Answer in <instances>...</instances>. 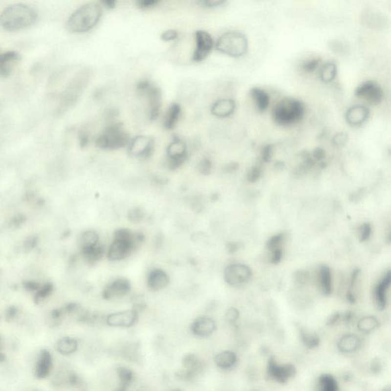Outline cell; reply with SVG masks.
Segmentation results:
<instances>
[{"mask_svg":"<svg viewBox=\"0 0 391 391\" xmlns=\"http://www.w3.org/2000/svg\"><path fill=\"white\" fill-rule=\"evenodd\" d=\"M38 20V12L31 5L14 3L8 5L0 16V24L7 31H20L32 27Z\"/></svg>","mask_w":391,"mask_h":391,"instance_id":"cell-1","label":"cell"},{"mask_svg":"<svg viewBox=\"0 0 391 391\" xmlns=\"http://www.w3.org/2000/svg\"><path fill=\"white\" fill-rule=\"evenodd\" d=\"M103 14L101 5L87 2L72 12L66 22V29L75 33L88 32L99 22Z\"/></svg>","mask_w":391,"mask_h":391,"instance_id":"cell-2","label":"cell"},{"mask_svg":"<svg viewBox=\"0 0 391 391\" xmlns=\"http://www.w3.org/2000/svg\"><path fill=\"white\" fill-rule=\"evenodd\" d=\"M305 113L304 104L293 98H285L273 109L272 117L279 126H288L301 122Z\"/></svg>","mask_w":391,"mask_h":391,"instance_id":"cell-3","label":"cell"},{"mask_svg":"<svg viewBox=\"0 0 391 391\" xmlns=\"http://www.w3.org/2000/svg\"><path fill=\"white\" fill-rule=\"evenodd\" d=\"M138 241V237L129 229L115 231L113 241L107 252L109 260L111 261L124 260L133 252Z\"/></svg>","mask_w":391,"mask_h":391,"instance_id":"cell-4","label":"cell"},{"mask_svg":"<svg viewBox=\"0 0 391 391\" xmlns=\"http://www.w3.org/2000/svg\"><path fill=\"white\" fill-rule=\"evenodd\" d=\"M130 135L121 122H113L104 129L96 139V145L104 150H115L130 144Z\"/></svg>","mask_w":391,"mask_h":391,"instance_id":"cell-5","label":"cell"},{"mask_svg":"<svg viewBox=\"0 0 391 391\" xmlns=\"http://www.w3.org/2000/svg\"><path fill=\"white\" fill-rule=\"evenodd\" d=\"M216 48L222 54L238 58L244 56L248 51V40L241 32H229L218 38Z\"/></svg>","mask_w":391,"mask_h":391,"instance_id":"cell-6","label":"cell"},{"mask_svg":"<svg viewBox=\"0 0 391 391\" xmlns=\"http://www.w3.org/2000/svg\"><path fill=\"white\" fill-rule=\"evenodd\" d=\"M297 368L292 363H281L274 355H270L266 365V374L271 381L286 384L297 375Z\"/></svg>","mask_w":391,"mask_h":391,"instance_id":"cell-7","label":"cell"},{"mask_svg":"<svg viewBox=\"0 0 391 391\" xmlns=\"http://www.w3.org/2000/svg\"><path fill=\"white\" fill-rule=\"evenodd\" d=\"M154 148V138L147 135H138L130 141L128 152L137 158H148L152 155Z\"/></svg>","mask_w":391,"mask_h":391,"instance_id":"cell-8","label":"cell"},{"mask_svg":"<svg viewBox=\"0 0 391 391\" xmlns=\"http://www.w3.org/2000/svg\"><path fill=\"white\" fill-rule=\"evenodd\" d=\"M167 154L169 168L177 169L187 159V145L181 139L175 137L167 148Z\"/></svg>","mask_w":391,"mask_h":391,"instance_id":"cell-9","label":"cell"},{"mask_svg":"<svg viewBox=\"0 0 391 391\" xmlns=\"http://www.w3.org/2000/svg\"><path fill=\"white\" fill-rule=\"evenodd\" d=\"M252 274V270L245 264H232L225 269L224 278L228 284L239 286L247 283Z\"/></svg>","mask_w":391,"mask_h":391,"instance_id":"cell-10","label":"cell"},{"mask_svg":"<svg viewBox=\"0 0 391 391\" xmlns=\"http://www.w3.org/2000/svg\"><path fill=\"white\" fill-rule=\"evenodd\" d=\"M196 48L192 60L195 62H201L207 58L211 53L214 43L211 35L205 31L199 30L195 34Z\"/></svg>","mask_w":391,"mask_h":391,"instance_id":"cell-11","label":"cell"},{"mask_svg":"<svg viewBox=\"0 0 391 391\" xmlns=\"http://www.w3.org/2000/svg\"><path fill=\"white\" fill-rule=\"evenodd\" d=\"M138 312L135 309L119 311L110 313L107 317V325L117 328H130L138 321Z\"/></svg>","mask_w":391,"mask_h":391,"instance_id":"cell-12","label":"cell"},{"mask_svg":"<svg viewBox=\"0 0 391 391\" xmlns=\"http://www.w3.org/2000/svg\"><path fill=\"white\" fill-rule=\"evenodd\" d=\"M355 95L370 104H378L384 98V93L381 87L371 81L361 84L357 88Z\"/></svg>","mask_w":391,"mask_h":391,"instance_id":"cell-13","label":"cell"},{"mask_svg":"<svg viewBox=\"0 0 391 391\" xmlns=\"http://www.w3.org/2000/svg\"><path fill=\"white\" fill-rule=\"evenodd\" d=\"M183 370L180 371V377L183 380H192L204 368L203 360L195 354H187L183 357Z\"/></svg>","mask_w":391,"mask_h":391,"instance_id":"cell-14","label":"cell"},{"mask_svg":"<svg viewBox=\"0 0 391 391\" xmlns=\"http://www.w3.org/2000/svg\"><path fill=\"white\" fill-rule=\"evenodd\" d=\"M217 328L215 320L209 316H199L193 321L191 331L193 335L199 338L210 337Z\"/></svg>","mask_w":391,"mask_h":391,"instance_id":"cell-15","label":"cell"},{"mask_svg":"<svg viewBox=\"0 0 391 391\" xmlns=\"http://www.w3.org/2000/svg\"><path fill=\"white\" fill-rule=\"evenodd\" d=\"M53 369V358L51 352L46 348L39 351L36 363L34 367V375L37 379L47 378Z\"/></svg>","mask_w":391,"mask_h":391,"instance_id":"cell-16","label":"cell"},{"mask_svg":"<svg viewBox=\"0 0 391 391\" xmlns=\"http://www.w3.org/2000/svg\"><path fill=\"white\" fill-rule=\"evenodd\" d=\"M131 290L130 281L125 278H119L110 282L103 290V297L107 300H115L124 297Z\"/></svg>","mask_w":391,"mask_h":391,"instance_id":"cell-17","label":"cell"},{"mask_svg":"<svg viewBox=\"0 0 391 391\" xmlns=\"http://www.w3.org/2000/svg\"><path fill=\"white\" fill-rule=\"evenodd\" d=\"M141 94L145 95L147 97L149 98V118L152 121L155 120L160 115V111H161V90L156 86L150 84L145 90L142 91Z\"/></svg>","mask_w":391,"mask_h":391,"instance_id":"cell-18","label":"cell"},{"mask_svg":"<svg viewBox=\"0 0 391 391\" xmlns=\"http://www.w3.org/2000/svg\"><path fill=\"white\" fill-rule=\"evenodd\" d=\"M239 362L237 353L232 350H225L216 354L214 363L217 369L222 371H231L236 369Z\"/></svg>","mask_w":391,"mask_h":391,"instance_id":"cell-19","label":"cell"},{"mask_svg":"<svg viewBox=\"0 0 391 391\" xmlns=\"http://www.w3.org/2000/svg\"><path fill=\"white\" fill-rule=\"evenodd\" d=\"M169 276L161 269H153L149 274L147 283L151 290L154 291L164 290L169 283Z\"/></svg>","mask_w":391,"mask_h":391,"instance_id":"cell-20","label":"cell"},{"mask_svg":"<svg viewBox=\"0 0 391 391\" xmlns=\"http://www.w3.org/2000/svg\"><path fill=\"white\" fill-rule=\"evenodd\" d=\"M370 115L369 108L363 105H355L350 107L346 112L348 123L352 126L363 124Z\"/></svg>","mask_w":391,"mask_h":391,"instance_id":"cell-21","label":"cell"},{"mask_svg":"<svg viewBox=\"0 0 391 391\" xmlns=\"http://www.w3.org/2000/svg\"><path fill=\"white\" fill-rule=\"evenodd\" d=\"M20 61V54L16 51H7L2 53L0 58V75L8 77L11 75L12 69Z\"/></svg>","mask_w":391,"mask_h":391,"instance_id":"cell-22","label":"cell"},{"mask_svg":"<svg viewBox=\"0 0 391 391\" xmlns=\"http://www.w3.org/2000/svg\"><path fill=\"white\" fill-rule=\"evenodd\" d=\"M361 345L362 340L358 335L346 334L338 341L337 348L339 351L343 354H351L359 349Z\"/></svg>","mask_w":391,"mask_h":391,"instance_id":"cell-23","label":"cell"},{"mask_svg":"<svg viewBox=\"0 0 391 391\" xmlns=\"http://www.w3.org/2000/svg\"><path fill=\"white\" fill-rule=\"evenodd\" d=\"M235 110L236 103L230 99L218 100L211 108L212 114L219 118L229 117L235 112Z\"/></svg>","mask_w":391,"mask_h":391,"instance_id":"cell-24","label":"cell"},{"mask_svg":"<svg viewBox=\"0 0 391 391\" xmlns=\"http://www.w3.org/2000/svg\"><path fill=\"white\" fill-rule=\"evenodd\" d=\"M79 342L75 338L65 336L61 338L55 344V349L62 355H70L78 349Z\"/></svg>","mask_w":391,"mask_h":391,"instance_id":"cell-25","label":"cell"},{"mask_svg":"<svg viewBox=\"0 0 391 391\" xmlns=\"http://www.w3.org/2000/svg\"><path fill=\"white\" fill-rule=\"evenodd\" d=\"M181 114V107L178 103H173L170 105L164 118V126L167 130H173L179 120Z\"/></svg>","mask_w":391,"mask_h":391,"instance_id":"cell-26","label":"cell"},{"mask_svg":"<svg viewBox=\"0 0 391 391\" xmlns=\"http://www.w3.org/2000/svg\"><path fill=\"white\" fill-rule=\"evenodd\" d=\"M250 94L255 101L258 109L261 112H265L270 105V97L265 91L260 88H252L250 91Z\"/></svg>","mask_w":391,"mask_h":391,"instance_id":"cell-27","label":"cell"},{"mask_svg":"<svg viewBox=\"0 0 391 391\" xmlns=\"http://www.w3.org/2000/svg\"><path fill=\"white\" fill-rule=\"evenodd\" d=\"M380 325L379 320L374 316H365L361 318L357 323L358 330L362 333L369 334L374 332Z\"/></svg>","mask_w":391,"mask_h":391,"instance_id":"cell-28","label":"cell"},{"mask_svg":"<svg viewBox=\"0 0 391 391\" xmlns=\"http://www.w3.org/2000/svg\"><path fill=\"white\" fill-rule=\"evenodd\" d=\"M299 335L303 345L308 349H314L320 345V338L314 332L301 328L299 330Z\"/></svg>","mask_w":391,"mask_h":391,"instance_id":"cell-29","label":"cell"},{"mask_svg":"<svg viewBox=\"0 0 391 391\" xmlns=\"http://www.w3.org/2000/svg\"><path fill=\"white\" fill-rule=\"evenodd\" d=\"M338 382L331 374H322L318 379V391H338Z\"/></svg>","mask_w":391,"mask_h":391,"instance_id":"cell-30","label":"cell"},{"mask_svg":"<svg viewBox=\"0 0 391 391\" xmlns=\"http://www.w3.org/2000/svg\"><path fill=\"white\" fill-rule=\"evenodd\" d=\"M99 235L95 231L87 230L84 232L80 238V247L81 249L85 250L93 248L99 244Z\"/></svg>","mask_w":391,"mask_h":391,"instance_id":"cell-31","label":"cell"},{"mask_svg":"<svg viewBox=\"0 0 391 391\" xmlns=\"http://www.w3.org/2000/svg\"><path fill=\"white\" fill-rule=\"evenodd\" d=\"M116 374L119 377L122 389L126 390L134 380V372L127 367H118L116 369Z\"/></svg>","mask_w":391,"mask_h":391,"instance_id":"cell-32","label":"cell"},{"mask_svg":"<svg viewBox=\"0 0 391 391\" xmlns=\"http://www.w3.org/2000/svg\"><path fill=\"white\" fill-rule=\"evenodd\" d=\"M83 254H84V258L87 261L89 262L90 264L96 263L98 261L103 258L104 253H105V250L103 248V246L97 244L96 246L93 248H87V249L83 250Z\"/></svg>","mask_w":391,"mask_h":391,"instance_id":"cell-33","label":"cell"},{"mask_svg":"<svg viewBox=\"0 0 391 391\" xmlns=\"http://www.w3.org/2000/svg\"><path fill=\"white\" fill-rule=\"evenodd\" d=\"M337 74V68L335 64L328 62L322 67L320 70V78L325 83L332 82Z\"/></svg>","mask_w":391,"mask_h":391,"instance_id":"cell-34","label":"cell"},{"mask_svg":"<svg viewBox=\"0 0 391 391\" xmlns=\"http://www.w3.org/2000/svg\"><path fill=\"white\" fill-rule=\"evenodd\" d=\"M53 290V286L51 283H45L43 286H41L40 288L35 293V301L36 304H39L41 301H44L47 298Z\"/></svg>","mask_w":391,"mask_h":391,"instance_id":"cell-35","label":"cell"},{"mask_svg":"<svg viewBox=\"0 0 391 391\" xmlns=\"http://www.w3.org/2000/svg\"><path fill=\"white\" fill-rule=\"evenodd\" d=\"M284 240V236L283 234H278L271 238L267 243V249L271 252L274 250L281 249L282 244Z\"/></svg>","mask_w":391,"mask_h":391,"instance_id":"cell-36","label":"cell"},{"mask_svg":"<svg viewBox=\"0 0 391 391\" xmlns=\"http://www.w3.org/2000/svg\"><path fill=\"white\" fill-rule=\"evenodd\" d=\"M296 282L299 285L304 286V285L307 284L311 280V276L309 273L306 271H298L295 273V277H294Z\"/></svg>","mask_w":391,"mask_h":391,"instance_id":"cell-37","label":"cell"},{"mask_svg":"<svg viewBox=\"0 0 391 391\" xmlns=\"http://www.w3.org/2000/svg\"><path fill=\"white\" fill-rule=\"evenodd\" d=\"M261 175V168L259 165H255L253 168H251L247 174V179L248 181L255 183L257 180H259Z\"/></svg>","mask_w":391,"mask_h":391,"instance_id":"cell-38","label":"cell"},{"mask_svg":"<svg viewBox=\"0 0 391 391\" xmlns=\"http://www.w3.org/2000/svg\"><path fill=\"white\" fill-rule=\"evenodd\" d=\"M212 168H213V165H212V162L210 159L204 158L199 164V172L203 175L210 174Z\"/></svg>","mask_w":391,"mask_h":391,"instance_id":"cell-39","label":"cell"},{"mask_svg":"<svg viewBox=\"0 0 391 391\" xmlns=\"http://www.w3.org/2000/svg\"><path fill=\"white\" fill-rule=\"evenodd\" d=\"M273 155V146L271 145H267L263 147L261 150V161L263 162H269L271 161Z\"/></svg>","mask_w":391,"mask_h":391,"instance_id":"cell-40","label":"cell"},{"mask_svg":"<svg viewBox=\"0 0 391 391\" xmlns=\"http://www.w3.org/2000/svg\"><path fill=\"white\" fill-rule=\"evenodd\" d=\"M225 3V1H223V0H202V1L198 2V4L206 8L219 7Z\"/></svg>","mask_w":391,"mask_h":391,"instance_id":"cell-41","label":"cell"},{"mask_svg":"<svg viewBox=\"0 0 391 391\" xmlns=\"http://www.w3.org/2000/svg\"><path fill=\"white\" fill-rule=\"evenodd\" d=\"M37 243H38V239L35 236H29V237L27 238L25 241H24V244H23L24 251L27 252L32 251L36 246Z\"/></svg>","mask_w":391,"mask_h":391,"instance_id":"cell-42","label":"cell"},{"mask_svg":"<svg viewBox=\"0 0 391 391\" xmlns=\"http://www.w3.org/2000/svg\"><path fill=\"white\" fill-rule=\"evenodd\" d=\"M239 317V312L236 308H230L225 313V320L230 323H236Z\"/></svg>","mask_w":391,"mask_h":391,"instance_id":"cell-43","label":"cell"},{"mask_svg":"<svg viewBox=\"0 0 391 391\" xmlns=\"http://www.w3.org/2000/svg\"><path fill=\"white\" fill-rule=\"evenodd\" d=\"M319 63H320V61L317 59H312L305 61L302 65L303 70L305 72H307V73L313 72L317 67Z\"/></svg>","mask_w":391,"mask_h":391,"instance_id":"cell-44","label":"cell"},{"mask_svg":"<svg viewBox=\"0 0 391 391\" xmlns=\"http://www.w3.org/2000/svg\"><path fill=\"white\" fill-rule=\"evenodd\" d=\"M178 37V32L176 30L169 29L163 32L161 35V39L164 42H171L175 40Z\"/></svg>","mask_w":391,"mask_h":391,"instance_id":"cell-45","label":"cell"},{"mask_svg":"<svg viewBox=\"0 0 391 391\" xmlns=\"http://www.w3.org/2000/svg\"><path fill=\"white\" fill-rule=\"evenodd\" d=\"M282 257H283V252H282V249H276L274 250V251H271V254H270V261L272 263V264H278L281 261V259H282Z\"/></svg>","mask_w":391,"mask_h":391,"instance_id":"cell-46","label":"cell"},{"mask_svg":"<svg viewBox=\"0 0 391 391\" xmlns=\"http://www.w3.org/2000/svg\"><path fill=\"white\" fill-rule=\"evenodd\" d=\"M157 0H138L137 1V5L141 9H149L154 7V5L158 3Z\"/></svg>","mask_w":391,"mask_h":391,"instance_id":"cell-47","label":"cell"},{"mask_svg":"<svg viewBox=\"0 0 391 391\" xmlns=\"http://www.w3.org/2000/svg\"><path fill=\"white\" fill-rule=\"evenodd\" d=\"M130 218L132 222H139L144 217V213L140 209H134L130 213Z\"/></svg>","mask_w":391,"mask_h":391,"instance_id":"cell-48","label":"cell"},{"mask_svg":"<svg viewBox=\"0 0 391 391\" xmlns=\"http://www.w3.org/2000/svg\"><path fill=\"white\" fill-rule=\"evenodd\" d=\"M78 137L80 146H81V148H84V147L87 146L88 142H89V135H88L87 133L84 130H81V131L79 132Z\"/></svg>","mask_w":391,"mask_h":391,"instance_id":"cell-49","label":"cell"},{"mask_svg":"<svg viewBox=\"0 0 391 391\" xmlns=\"http://www.w3.org/2000/svg\"><path fill=\"white\" fill-rule=\"evenodd\" d=\"M17 314V308L15 307V306H11V307H9V309H7V311H6V313H5V320H7L8 322L12 321V320H14L15 318L16 317Z\"/></svg>","mask_w":391,"mask_h":391,"instance_id":"cell-50","label":"cell"},{"mask_svg":"<svg viewBox=\"0 0 391 391\" xmlns=\"http://www.w3.org/2000/svg\"><path fill=\"white\" fill-rule=\"evenodd\" d=\"M346 139H347L346 135H345L344 134H339L335 135V142L337 145H342L346 142Z\"/></svg>","mask_w":391,"mask_h":391,"instance_id":"cell-51","label":"cell"},{"mask_svg":"<svg viewBox=\"0 0 391 391\" xmlns=\"http://www.w3.org/2000/svg\"><path fill=\"white\" fill-rule=\"evenodd\" d=\"M325 156V154H324V152H323L322 149H317L314 151V153H313V157H314L315 159L318 160V161H320Z\"/></svg>","mask_w":391,"mask_h":391,"instance_id":"cell-52","label":"cell"},{"mask_svg":"<svg viewBox=\"0 0 391 391\" xmlns=\"http://www.w3.org/2000/svg\"><path fill=\"white\" fill-rule=\"evenodd\" d=\"M102 4L105 5L106 7L109 8V9H113V8L115 7L117 2L115 0H105V1H102Z\"/></svg>","mask_w":391,"mask_h":391,"instance_id":"cell-53","label":"cell"},{"mask_svg":"<svg viewBox=\"0 0 391 391\" xmlns=\"http://www.w3.org/2000/svg\"><path fill=\"white\" fill-rule=\"evenodd\" d=\"M228 249H229V252H230L231 253H234V252H237V250L239 249V245H238L237 243H230L229 244V246H228Z\"/></svg>","mask_w":391,"mask_h":391,"instance_id":"cell-54","label":"cell"},{"mask_svg":"<svg viewBox=\"0 0 391 391\" xmlns=\"http://www.w3.org/2000/svg\"><path fill=\"white\" fill-rule=\"evenodd\" d=\"M238 166H239V165H238L237 164H236V163H233V164H229V165L226 167V171H227L228 172H232V171H235L236 169H237Z\"/></svg>","mask_w":391,"mask_h":391,"instance_id":"cell-55","label":"cell"},{"mask_svg":"<svg viewBox=\"0 0 391 391\" xmlns=\"http://www.w3.org/2000/svg\"><path fill=\"white\" fill-rule=\"evenodd\" d=\"M384 391H391V388H387V389Z\"/></svg>","mask_w":391,"mask_h":391,"instance_id":"cell-56","label":"cell"},{"mask_svg":"<svg viewBox=\"0 0 391 391\" xmlns=\"http://www.w3.org/2000/svg\"><path fill=\"white\" fill-rule=\"evenodd\" d=\"M182 391V390H180V389H175V390H174V391Z\"/></svg>","mask_w":391,"mask_h":391,"instance_id":"cell-57","label":"cell"},{"mask_svg":"<svg viewBox=\"0 0 391 391\" xmlns=\"http://www.w3.org/2000/svg\"><path fill=\"white\" fill-rule=\"evenodd\" d=\"M126 391V390L122 389H122H120V390H119V391Z\"/></svg>","mask_w":391,"mask_h":391,"instance_id":"cell-58","label":"cell"},{"mask_svg":"<svg viewBox=\"0 0 391 391\" xmlns=\"http://www.w3.org/2000/svg\"></svg>","mask_w":391,"mask_h":391,"instance_id":"cell-59","label":"cell"}]
</instances>
